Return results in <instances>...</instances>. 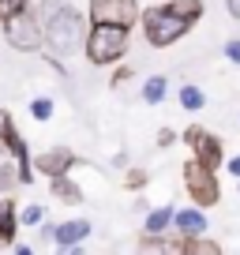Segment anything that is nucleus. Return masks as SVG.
Instances as JSON below:
<instances>
[{"instance_id":"13","label":"nucleus","mask_w":240,"mask_h":255,"mask_svg":"<svg viewBox=\"0 0 240 255\" xmlns=\"http://www.w3.org/2000/svg\"><path fill=\"white\" fill-rule=\"evenodd\" d=\"M49 195H53L56 203H83V188L72 180V176H53L49 180Z\"/></svg>"},{"instance_id":"14","label":"nucleus","mask_w":240,"mask_h":255,"mask_svg":"<svg viewBox=\"0 0 240 255\" xmlns=\"http://www.w3.org/2000/svg\"><path fill=\"white\" fill-rule=\"evenodd\" d=\"M165 94H169V79L165 75H150V79L143 83V102L146 105H161Z\"/></svg>"},{"instance_id":"8","label":"nucleus","mask_w":240,"mask_h":255,"mask_svg":"<svg viewBox=\"0 0 240 255\" xmlns=\"http://www.w3.org/2000/svg\"><path fill=\"white\" fill-rule=\"evenodd\" d=\"M79 165V158H75V150L72 146H49V150H41L38 158H34V173H41V176H64V173H72V169Z\"/></svg>"},{"instance_id":"7","label":"nucleus","mask_w":240,"mask_h":255,"mask_svg":"<svg viewBox=\"0 0 240 255\" xmlns=\"http://www.w3.org/2000/svg\"><path fill=\"white\" fill-rule=\"evenodd\" d=\"M90 23H117V26H135L143 8H139V0H90L87 8Z\"/></svg>"},{"instance_id":"23","label":"nucleus","mask_w":240,"mask_h":255,"mask_svg":"<svg viewBox=\"0 0 240 255\" xmlns=\"http://www.w3.org/2000/svg\"><path fill=\"white\" fill-rule=\"evenodd\" d=\"M128 79H131V68H128V64H120L117 72H113V87H124Z\"/></svg>"},{"instance_id":"12","label":"nucleus","mask_w":240,"mask_h":255,"mask_svg":"<svg viewBox=\"0 0 240 255\" xmlns=\"http://www.w3.org/2000/svg\"><path fill=\"white\" fill-rule=\"evenodd\" d=\"M173 225L180 233H207V214H203V207H184V210H176L173 214Z\"/></svg>"},{"instance_id":"4","label":"nucleus","mask_w":240,"mask_h":255,"mask_svg":"<svg viewBox=\"0 0 240 255\" xmlns=\"http://www.w3.org/2000/svg\"><path fill=\"white\" fill-rule=\"evenodd\" d=\"M184 191H188V199L195 203V207H214V203H222V184H218V169L203 165V161L188 158L184 161Z\"/></svg>"},{"instance_id":"9","label":"nucleus","mask_w":240,"mask_h":255,"mask_svg":"<svg viewBox=\"0 0 240 255\" xmlns=\"http://www.w3.org/2000/svg\"><path fill=\"white\" fill-rule=\"evenodd\" d=\"M173 252H184V255H218V252H222V244L210 240L207 233H180V229H176Z\"/></svg>"},{"instance_id":"21","label":"nucleus","mask_w":240,"mask_h":255,"mask_svg":"<svg viewBox=\"0 0 240 255\" xmlns=\"http://www.w3.org/2000/svg\"><path fill=\"white\" fill-rule=\"evenodd\" d=\"M30 117L34 120H49L53 117V98H34L30 102Z\"/></svg>"},{"instance_id":"20","label":"nucleus","mask_w":240,"mask_h":255,"mask_svg":"<svg viewBox=\"0 0 240 255\" xmlns=\"http://www.w3.org/2000/svg\"><path fill=\"white\" fill-rule=\"evenodd\" d=\"M41 218H45V207H41V203H30V207L19 210V222L23 225H41Z\"/></svg>"},{"instance_id":"17","label":"nucleus","mask_w":240,"mask_h":255,"mask_svg":"<svg viewBox=\"0 0 240 255\" xmlns=\"http://www.w3.org/2000/svg\"><path fill=\"white\" fill-rule=\"evenodd\" d=\"M15 184H19V169L11 165V161H4V165H0V191H4V195H11V191H15Z\"/></svg>"},{"instance_id":"11","label":"nucleus","mask_w":240,"mask_h":255,"mask_svg":"<svg viewBox=\"0 0 240 255\" xmlns=\"http://www.w3.org/2000/svg\"><path fill=\"white\" fill-rule=\"evenodd\" d=\"M19 207L11 195L0 199V248H15V237H19Z\"/></svg>"},{"instance_id":"15","label":"nucleus","mask_w":240,"mask_h":255,"mask_svg":"<svg viewBox=\"0 0 240 255\" xmlns=\"http://www.w3.org/2000/svg\"><path fill=\"white\" fill-rule=\"evenodd\" d=\"M173 214H176L173 207H158V210H150V214H146L143 233H169V225H173Z\"/></svg>"},{"instance_id":"18","label":"nucleus","mask_w":240,"mask_h":255,"mask_svg":"<svg viewBox=\"0 0 240 255\" xmlns=\"http://www.w3.org/2000/svg\"><path fill=\"white\" fill-rule=\"evenodd\" d=\"M146 184H150V173H146V169H128V173H124V188L128 191H143Z\"/></svg>"},{"instance_id":"10","label":"nucleus","mask_w":240,"mask_h":255,"mask_svg":"<svg viewBox=\"0 0 240 255\" xmlns=\"http://www.w3.org/2000/svg\"><path fill=\"white\" fill-rule=\"evenodd\" d=\"M87 237H90V222H87V218H72V222H60V225L53 229V244L64 248V252L79 248Z\"/></svg>"},{"instance_id":"26","label":"nucleus","mask_w":240,"mask_h":255,"mask_svg":"<svg viewBox=\"0 0 240 255\" xmlns=\"http://www.w3.org/2000/svg\"><path fill=\"white\" fill-rule=\"evenodd\" d=\"M225 8H229V15L240 23V0H225Z\"/></svg>"},{"instance_id":"3","label":"nucleus","mask_w":240,"mask_h":255,"mask_svg":"<svg viewBox=\"0 0 240 255\" xmlns=\"http://www.w3.org/2000/svg\"><path fill=\"white\" fill-rule=\"evenodd\" d=\"M128 26L117 23H90L87 41H83V53L94 68H109V64H120L124 53H128Z\"/></svg>"},{"instance_id":"22","label":"nucleus","mask_w":240,"mask_h":255,"mask_svg":"<svg viewBox=\"0 0 240 255\" xmlns=\"http://www.w3.org/2000/svg\"><path fill=\"white\" fill-rule=\"evenodd\" d=\"M154 143H158L161 150H169V146L176 143V131H173V128H161V131H158V139H154Z\"/></svg>"},{"instance_id":"19","label":"nucleus","mask_w":240,"mask_h":255,"mask_svg":"<svg viewBox=\"0 0 240 255\" xmlns=\"http://www.w3.org/2000/svg\"><path fill=\"white\" fill-rule=\"evenodd\" d=\"M30 8V0H0V23H8V19H15L19 11Z\"/></svg>"},{"instance_id":"5","label":"nucleus","mask_w":240,"mask_h":255,"mask_svg":"<svg viewBox=\"0 0 240 255\" xmlns=\"http://www.w3.org/2000/svg\"><path fill=\"white\" fill-rule=\"evenodd\" d=\"M4 38H8V45L15 49V53H38V49L45 45L41 11L26 8V11H19L15 19H8V23H4Z\"/></svg>"},{"instance_id":"16","label":"nucleus","mask_w":240,"mask_h":255,"mask_svg":"<svg viewBox=\"0 0 240 255\" xmlns=\"http://www.w3.org/2000/svg\"><path fill=\"white\" fill-rule=\"evenodd\" d=\"M176 98H180V105H184L188 113H199L203 105H207V94H203L199 87H192V83H188V87H180V94H176Z\"/></svg>"},{"instance_id":"1","label":"nucleus","mask_w":240,"mask_h":255,"mask_svg":"<svg viewBox=\"0 0 240 255\" xmlns=\"http://www.w3.org/2000/svg\"><path fill=\"white\" fill-rule=\"evenodd\" d=\"M41 23H45V49L56 56H72L75 49H83L90 23L83 19V11L64 0H41Z\"/></svg>"},{"instance_id":"25","label":"nucleus","mask_w":240,"mask_h":255,"mask_svg":"<svg viewBox=\"0 0 240 255\" xmlns=\"http://www.w3.org/2000/svg\"><path fill=\"white\" fill-rule=\"evenodd\" d=\"M225 173H233V176L240 180V154H237V158H229V161H225Z\"/></svg>"},{"instance_id":"2","label":"nucleus","mask_w":240,"mask_h":255,"mask_svg":"<svg viewBox=\"0 0 240 255\" xmlns=\"http://www.w3.org/2000/svg\"><path fill=\"white\" fill-rule=\"evenodd\" d=\"M139 26H143V38L150 41L154 49H169L173 41L184 38L195 23H192V19H184L173 4H169V0H161V4H154V8H143Z\"/></svg>"},{"instance_id":"6","label":"nucleus","mask_w":240,"mask_h":255,"mask_svg":"<svg viewBox=\"0 0 240 255\" xmlns=\"http://www.w3.org/2000/svg\"><path fill=\"white\" fill-rule=\"evenodd\" d=\"M184 146L192 150V158L195 161H203V165H210V169H222V161H225V146H222V139L210 131V128H203V124H192V128H184Z\"/></svg>"},{"instance_id":"24","label":"nucleus","mask_w":240,"mask_h":255,"mask_svg":"<svg viewBox=\"0 0 240 255\" xmlns=\"http://www.w3.org/2000/svg\"><path fill=\"white\" fill-rule=\"evenodd\" d=\"M225 56H229L233 64H240V38H229V41H225Z\"/></svg>"}]
</instances>
